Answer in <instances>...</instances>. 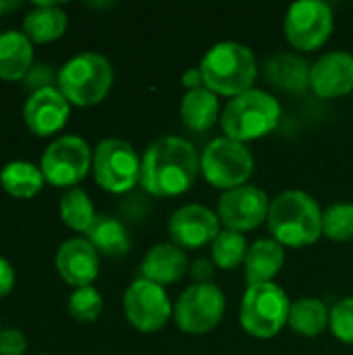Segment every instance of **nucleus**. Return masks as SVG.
Masks as SVG:
<instances>
[{"label":"nucleus","instance_id":"31","mask_svg":"<svg viewBox=\"0 0 353 355\" xmlns=\"http://www.w3.org/2000/svg\"><path fill=\"white\" fill-rule=\"evenodd\" d=\"M329 329L339 341L353 345V297H345L333 306Z\"/></svg>","mask_w":353,"mask_h":355},{"label":"nucleus","instance_id":"33","mask_svg":"<svg viewBox=\"0 0 353 355\" xmlns=\"http://www.w3.org/2000/svg\"><path fill=\"white\" fill-rule=\"evenodd\" d=\"M191 277L196 283H210L212 281V275H214V262L208 260V258H200L193 262V266L189 268Z\"/></svg>","mask_w":353,"mask_h":355},{"label":"nucleus","instance_id":"27","mask_svg":"<svg viewBox=\"0 0 353 355\" xmlns=\"http://www.w3.org/2000/svg\"><path fill=\"white\" fill-rule=\"evenodd\" d=\"M60 216H62L64 225H69L75 231L85 233L92 227L94 218H96V212H94L89 196L83 189H79V187L69 189L60 198Z\"/></svg>","mask_w":353,"mask_h":355},{"label":"nucleus","instance_id":"21","mask_svg":"<svg viewBox=\"0 0 353 355\" xmlns=\"http://www.w3.org/2000/svg\"><path fill=\"white\" fill-rule=\"evenodd\" d=\"M33 62L31 40L23 31L0 33V79L19 81L23 79Z\"/></svg>","mask_w":353,"mask_h":355},{"label":"nucleus","instance_id":"20","mask_svg":"<svg viewBox=\"0 0 353 355\" xmlns=\"http://www.w3.org/2000/svg\"><path fill=\"white\" fill-rule=\"evenodd\" d=\"M312 67L298 54L279 52L266 60V79L283 92H304L310 87Z\"/></svg>","mask_w":353,"mask_h":355},{"label":"nucleus","instance_id":"12","mask_svg":"<svg viewBox=\"0 0 353 355\" xmlns=\"http://www.w3.org/2000/svg\"><path fill=\"white\" fill-rule=\"evenodd\" d=\"M123 308L127 320L141 333H156L164 329L173 316V306L164 287L148 279H137L129 285L123 297Z\"/></svg>","mask_w":353,"mask_h":355},{"label":"nucleus","instance_id":"30","mask_svg":"<svg viewBox=\"0 0 353 355\" xmlns=\"http://www.w3.org/2000/svg\"><path fill=\"white\" fill-rule=\"evenodd\" d=\"M69 314L79 322H94L102 314V295L92 285L79 287L69 300Z\"/></svg>","mask_w":353,"mask_h":355},{"label":"nucleus","instance_id":"15","mask_svg":"<svg viewBox=\"0 0 353 355\" xmlns=\"http://www.w3.org/2000/svg\"><path fill=\"white\" fill-rule=\"evenodd\" d=\"M69 112H71L69 100L62 96L58 87L52 85L35 89L23 106L25 125L37 137H48L52 133H58L67 125Z\"/></svg>","mask_w":353,"mask_h":355},{"label":"nucleus","instance_id":"35","mask_svg":"<svg viewBox=\"0 0 353 355\" xmlns=\"http://www.w3.org/2000/svg\"><path fill=\"white\" fill-rule=\"evenodd\" d=\"M181 81H183V85L191 92V89H198V87H204V79H202V71H200V67L198 69H189V71H185L183 73V77H181Z\"/></svg>","mask_w":353,"mask_h":355},{"label":"nucleus","instance_id":"10","mask_svg":"<svg viewBox=\"0 0 353 355\" xmlns=\"http://www.w3.org/2000/svg\"><path fill=\"white\" fill-rule=\"evenodd\" d=\"M92 166V150L77 135H62L52 141L42 156L44 179L54 187H75Z\"/></svg>","mask_w":353,"mask_h":355},{"label":"nucleus","instance_id":"36","mask_svg":"<svg viewBox=\"0 0 353 355\" xmlns=\"http://www.w3.org/2000/svg\"><path fill=\"white\" fill-rule=\"evenodd\" d=\"M19 6V2H10V0H0V15L2 12H6V10H12V8H17Z\"/></svg>","mask_w":353,"mask_h":355},{"label":"nucleus","instance_id":"37","mask_svg":"<svg viewBox=\"0 0 353 355\" xmlns=\"http://www.w3.org/2000/svg\"><path fill=\"white\" fill-rule=\"evenodd\" d=\"M0 333H2V329H0Z\"/></svg>","mask_w":353,"mask_h":355},{"label":"nucleus","instance_id":"6","mask_svg":"<svg viewBox=\"0 0 353 355\" xmlns=\"http://www.w3.org/2000/svg\"><path fill=\"white\" fill-rule=\"evenodd\" d=\"M289 310L291 302L279 285H254L243 293L239 320L248 335L256 339H273L289 322Z\"/></svg>","mask_w":353,"mask_h":355},{"label":"nucleus","instance_id":"17","mask_svg":"<svg viewBox=\"0 0 353 355\" xmlns=\"http://www.w3.org/2000/svg\"><path fill=\"white\" fill-rule=\"evenodd\" d=\"M56 270L73 287H87L100 272V256L87 239H69L56 252Z\"/></svg>","mask_w":353,"mask_h":355},{"label":"nucleus","instance_id":"32","mask_svg":"<svg viewBox=\"0 0 353 355\" xmlns=\"http://www.w3.org/2000/svg\"><path fill=\"white\" fill-rule=\"evenodd\" d=\"M27 349V339L19 329H4L0 333V355H23Z\"/></svg>","mask_w":353,"mask_h":355},{"label":"nucleus","instance_id":"7","mask_svg":"<svg viewBox=\"0 0 353 355\" xmlns=\"http://www.w3.org/2000/svg\"><path fill=\"white\" fill-rule=\"evenodd\" d=\"M200 168L204 179L216 189H237L248 185V179L254 173V156L246 144L233 141L229 137H218L210 141L202 154Z\"/></svg>","mask_w":353,"mask_h":355},{"label":"nucleus","instance_id":"28","mask_svg":"<svg viewBox=\"0 0 353 355\" xmlns=\"http://www.w3.org/2000/svg\"><path fill=\"white\" fill-rule=\"evenodd\" d=\"M248 241L243 237V233L237 231H221L218 237L212 241L210 250H212V262L214 266L223 268V270H231L239 264L246 262L248 256Z\"/></svg>","mask_w":353,"mask_h":355},{"label":"nucleus","instance_id":"14","mask_svg":"<svg viewBox=\"0 0 353 355\" xmlns=\"http://www.w3.org/2000/svg\"><path fill=\"white\" fill-rule=\"evenodd\" d=\"M221 233L218 214L200 204H187L173 212L169 218V235L181 250H198L212 245Z\"/></svg>","mask_w":353,"mask_h":355},{"label":"nucleus","instance_id":"11","mask_svg":"<svg viewBox=\"0 0 353 355\" xmlns=\"http://www.w3.org/2000/svg\"><path fill=\"white\" fill-rule=\"evenodd\" d=\"M333 31V10L322 0H300L287 8L285 35L295 50L312 52L325 46Z\"/></svg>","mask_w":353,"mask_h":355},{"label":"nucleus","instance_id":"24","mask_svg":"<svg viewBox=\"0 0 353 355\" xmlns=\"http://www.w3.org/2000/svg\"><path fill=\"white\" fill-rule=\"evenodd\" d=\"M67 29V12L52 2H37L23 19V33L37 44L58 40Z\"/></svg>","mask_w":353,"mask_h":355},{"label":"nucleus","instance_id":"16","mask_svg":"<svg viewBox=\"0 0 353 355\" xmlns=\"http://www.w3.org/2000/svg\"><path fill=\"white\" fill-rule=\"evenodd\" d=\"M310 87L320 98L347 96L353 89V56L335 50L322 54L310 71Z\"/></svg>","mask_w":353,"mask_h":355},{"label":"nucleus","instance_id":"18","mask_svg":"<svg viewBox=\"0 0 353 355\" xmlns=\"http://www.w3.org/2000/svg\"><path fill=\"white\" fill-rule=\"evenodd\" d=\"M189 270L185 252L175 243L154 245L141 262V279H148L160 287L179 283Z\"/></svg>","mask_w":353,"mask_h":355},{"label":"nucleus","instance_id":"19","mask_svg":"<svg viewBox=\"0 0 353 355\" xmlns=\"http://www.w3.org/2000/svg\"><path fill=\"white\" fill-rule=\"evenodd\" d=\"M285 264V248L275 239H258L248 248L243 262L248 287L273 283Z\"/></svg>","mask_w":353,"mask_h":355},{"label":"nucleus","instance_id":"22","mask_svg":"<svg viewBox=\"0 0 353 355\" xmlns=\"http://www.w3.org/2000/svg\"><path fill=\"white\" fill-rule=\"evenodd\" d=\"M85 239L96 248L98 254L121 258L131 248V237L121 220L110 214H96L92 227L85 231Z\"/></svg>","mask_w":353,"mask_h":355},{"label":"nucleus","instance_id":"2","mask_svg":"<svg viewBox=\"0 0 353 355\" xmlns=\"http://www.w3.org/2000/svg\"><path fill=\"white\" fill-rule=\"evenodd\" d=\"M268 229L283 248H306L322 235V210L318 202L300 189L279 193L268 208Z\"/></svg>","mask_w":353,"mask_h":355},{"label":"nucleus","instance_id":"26","mask_svg":"<svg viewBox=\"0 0 353 355\" xmlns=\"http://www.w3.org/2000/svg\"><path fill=\"white\" fill-rule=\"evenodd\" d=\"M44 181L42 168L25 160H12L0 173V183L12 198H33L42 189Z\"/></svg>","mask_w":353,"mask_h":355},{"label":"nucleus","instance_id":"29","mask_svg":"<svg viewBox=\"0 0 353 355\" xmlns=\"http://www.w3.org/2000/svg\"><path fill=\"white\" fill-rule=\"evenodd\" d=\"M322 235L333 241L353 239V204L337 202L322 212Z\"/></svg>","mask_w":353,"mask_h":355},{"label":"nucleus","instance_id":"9","mask_svg":"<svg viewBox=\"0 0 353 355\" xmlns=\"http://www.w3.org/2000/svg\"><path fill=\"white\" fill-rule=\"evenodd\" d=\"M225 293L212 283H193L177 300L173 316L177 327L187 335H206L225 316Z\"/></svg>","mask_w":353,"mask_h":355},{"label":"nucleus","instance_id":"34","mask_svg":"<svg viewBox=\"0 0 353 355\" xmlns=\"http://www.w3.org/2000/svg\"><path fill=\"white\" fill-rule=\"evenodd\" d=\"M15 287V270L8 260L0 256V297L8 295Z\"/></svg>","mask_w":353,"mask_h":355},{"label":"nucleus","instance_id":"13","mask_svg":"<svg viewBox=\"0 0 353 355\" xmlns=\"http://www.w3.org/2000/svg\"><path fill=\"white\" fill-rule=\"evenodd\" d=\"M268 198L256 185H241L225 191L218 200V220L229 231H252L268 218Z\"/></svg>","mask_w":353,"mask_h":355},{"label":"nucleus","instance_id":"4","mask_svg":"<svg viewBox=\"0 0 353 355\" xmlns=\"http://www.w3.org/2000/svg\"><path fill=\"white\" fill-rule=\"evenodd\" d=\"M281 121V104L264 89H248L235 96L221 114L225 137L246 144L260 139L277 129Z\"/></svg>","mask_w":353,"mask_h":355},{"label":"nucleus","instance_id":"3","mask_svg":"<svg viewBox=\"0 0 353 355\" xmlns=\"http://www.w3.org/2000/svg\"><path fill=\"white\" fill-rule=\"evenodd\" d=\"M204 85L216 96H239L252 89L258 64L254 52L239 42L214 44L200 62Z\"/></svg>","mask_w":353,"mask_h":355},{"label":"nucleus","instance_id":"5","mask_svg":"<svg viewBox=\"0 0 353 355\" xmlns=\"http://www.w3.org/2000/svg\"><path fill=\"white\" fill-rule=\"evenodd\" d=\"M112 64L98 52L73 56L58 73V89L77 106H94L106 98L112 85Z\"/></svg>","mask_w":353,"mask_h":355},{"label":"nucleus","instance_id":"1","mask_svg":"<svg viewBox=\"0 0 353 355\" xmlns=\"http://www.w3.org/2000/svg\"><path fill=\"white\" fill-rule=\"evenodd\" d=\"M196 148L175 135L156 139L141 158L139 185L158 198H175L191 189L200 171Z\"/></svg>","mask_w":353,"mask_h":355},{"label":"nucleus","instance_id":"25","mask_svg":"<svg viewBox=\"0 0 353 355\" xmlns=\"http://www.w3.org/2000/svg\"><path fill=\"white\" fill-rule=\"evenodd\" d=\"M331 322V310H327V306L316 300V297H304L298 300L295 304H291L289 310V327L295 335L302 337H318L320 333H325V329Z\"/></svg>","mask_w":353,"mask_h":355},{"label":"nucleus","instance_id":"8","mask_svg":"<svg viewBox=\"0 0 353 355\" xmlns=\"http://www.w3.org/2000/svg\"><path fill=\"white\" fill-rule=\"evenodd\" d=\"M96 183L110 193H125L139 183L141 160L125 139H102L94 150Z\"/></svg>","mask_w":353,"mask_h":355},{"label":"nucleus","instance_id":"23","mask_svg":"<svg viewBox=\"0 0 353 355\" xmlns=\"http://www.w3.org/2000/svg\"><path fill=\"white\" fill-rule=\"evenodd\" d=\"M181 121L187 129L191 131H208L212 125H216L221 106H218V96L210 92L206 85L191 89L183 96L181 100Z\"/></svg>","mask_w":353,"mask_h":355}]
</instances>
